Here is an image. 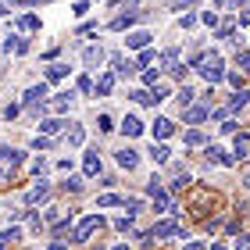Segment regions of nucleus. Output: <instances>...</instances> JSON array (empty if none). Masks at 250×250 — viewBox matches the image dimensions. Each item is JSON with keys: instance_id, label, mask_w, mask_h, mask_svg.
Returning a JSON list of instances; mask_svg holds the SVG:
<instances>
[{"instance_id": "1", "label": "nucleus", "mask_w": 250, "mask_h": 250, "mask_svg": "<svg viewBox=\"0 0 250 250\" xmlns=\"http://www.w3.org/2000/svg\"><path fill=\"white\" fill-rule=\"evenodd\" d=\"M197 72L214 86V83H222V79H225V64H222L218 54H204V58L197 61Z\"/></svg>"}, {"instance_id": "2", "label": "nucleus", "mask_w": 250, "mask_h": 250, "mask_svg": "<svg viewBox=\"0 0 250 250\" xmlns=\"http://www.w3.org/2000/svg\"><path fill=\"white\" fill-rule=\"evenodd\" d=\"M100 225H104V218H100V214H89V218H83V222H79V229H75V236H72V240H75V243H86L89 236H93V232L100 229Z\"/></svg>"}, {"instance_id": "3", "label": "nucleus", "mask_w": 250, "mask_h": 250, "mask_svg": "<svg viewBox=\"0 0 250 250\" xmlns=\"http://www.w3.org/2000/svg\"><path fill=\"white\" fill-rule=\"evenodd\" d=\"M115 161H118V168H125V172H136V168H140V154H136L132 146H118Z\"/></svg>"}, {"instance_id": "4", "label": "nucleus", "mask_w": 250, "mask_h": 250, "mask_svg": "<svg viewBox=\"0 0 250 250\" xmlns=\"http://www.w3.org/2000/svg\"><path fill=\"white\" fill-rule=\"evenodd\" d=\"M154 236H157V240H165V236H179V229H175V222H157L154 229H150V236H146L143 243H150Z\"/></svg>"}, {"instance_id": "5", "label": "nucleus", "mask_w": 250, "mask_h": 250, "mask_svg": "<svg viewBox=\"0 0 250 250\" xmlns=\"http://www.w3.org/2000/svg\"><path fill=\"white\" fill-rule=\"evenodd\" d=\"M150 40H154L150 32H146V29H140V32H129V36H125V47H132V50H143Z\"/></svg>"}, {"instance_id": "6", "label": "nucleus", "mask_w": 250, "mask_h": 250, "mask_svg": "<svg viewBox=\"0 0 250 250\" xmlns=\"http://www.w3.org/2000/svg\"><path fill=\"white\" fill-rule=\"evenodd\" d=\"M208 161H211V165H225V168H229V165H232V157H229V150H222V146H214V143H211V146H208Z\"/></svg>"}, {"instance_id": "7", "label": "nucleus", "mask_w": 250, "mask_h": 250, "mask_svg": "<svg viewBox=\"0 0 250 250\" xmlns=\"http://www.w3.org/2000/svg\"><path fill=\"white\" fill-rule=\"evenodd\" d=\"M122 132L125 136H143V122L136 118V115H125L122 118Z\"/></svg>"}, {"instance_id": "8", "label": "nucleus", "mask_w": 250, "mask_h": 250, "mask_svg": "<svg viewBox=\"0 0 250 250\" xmlns=\"http://www.w3.org/2000/svg\"><path fill=\"white\" fill-rule=\"evenodd\" d=\"M47 197H50V186H47V183H40V186H32V189L25 193V200H29V204H43V200H47Z\"/></svg>"}, {"instance_id": "9", "label": "nucleus", "mask_w": 250, "mask_h": 250, "mask_svg": "<svg viewBox=\"0 0 250 250\" xmlns=\"http://www.w3.org/2000/svg\"><path fill=\"white\" fill-rule=\"evenodd\" d=\"M208 115H211V111H208V107H204V104H197V107H189V111H186V115H183V122H186V125H197V122H204V118H208Z\"/></svg>"}, {"instance_id": "10", "label": "nucleus", "mask_w": 250, "mask_h": 250, "mask_svg": "<svg viewBox=\"0 0 250 250\" xmlns=\"http://www.w3.org/2000/svg\"><path fill=\"white\" fill-rule=\"evenodd\" d=\"M43 97H47V86H43V83H40V86H32V89H25V107H36Z\"/></svg>"}, {"instance_id": "11", "label": "nucleus", "mask_w": 250, "mask_h": 250, "mask_svg": "<svg viewBox=\"0 0 250 250\" xmlns=\"http://www.w3.org/2000/svg\"><path fill=\"white\" fill-rule=\"evenodd\" d=\"M83 61H86L89 68H97L100 61H104V47H86V50H83Z\"/></svg>"}, {"instance_id": "12", "label": "nucleus", "mask_w": 250, "mask_h": 250, "mask_svg": "<svg viewBox=\"0 0 250 250\" xmlns=\"http://www.w3.org/2000/svg\"><path fill=\"white\" fill-rule=\"evenodd\" d=\"M150 157H154V165H168L172 161V150L165 143H157V146H150Z\"/></svg>"}, {"instance_id": "13", "label": "nucleus", "mask_w": 250, "mask_h": 250, "mask_svg": "<svg viewBox=\"0 0 250 250\" xmlns=\"http://www.w3.org/2000/svg\"><path fill=\"white\" fill-rule=\"evenodd\" d=\"M161 64H165V72H183V68H179V50H175V47H172V50H165Z\"/></svg>"}, {"instance_id": "14", "label": "nucleus", "mask_w": 250, "mask_h": 250, "mask_svg": "<svg viewBox=\"0 0 250 250\" xmlns=\"http://www.w3.org/2000/svg\"><path fill=\"white\" fill-rule=\"evenodd\" d=\"M247 104H250V93H247V89H236L232 100H229V111H243Z\"/></svg>"}, {"instance_id": "15", "label": "nucleus", "mask_w": 250, "mask_h": 250, "mask_svg": "<svg viewBox=\"0 0 250 250\" xmlns=\"http://www.w3.org/2000/svg\"><path fill=\"white\" fill-rule=\"evenodd\" d=\"M111 64H115V72H118V75H132V72H136V64H132V61H125L122 54H115V58H111Z\"/></svg>"}, {"instance_id": "16", "label": "nucleus", "mask_w": 250, "mask_h": 250, "mask_svg": "<svg viewBox=\"0 0 250 250\" xmlns=\"http://www.w3.org/2000/svg\"><path fill=\"white\" fill-rule=\"evenodd\" d=\"M172 129H175V125L168 122V118H157V122H154V136H157V140H168V136H172Z\"/></svg>"}, {"instance_id": "17", "label": "nucleus", "mask_w": 250, "mask_h": 250, "mask_svg": "<svg viewBox=\"0 0 250 250\" xmlns=\"http://www.w3.org/2000/svg\"><path fill=\"white\" fill-rule=\"evenodd\" d=\"M86 175H89V179L100 175V154H97V150H89V154H86Z\"/></svg>"}, {"instance_id": "18", "label": "nucleus", "mask_w": 250, "mask_h": 250, "mask_svg": "<svg viewBox=\"0 0 250 250\" xmlns=\"http://www.w3.org/2000/svg\"><path fill=\"white\" fill-rule=\"evenodd\" d=\"M0 161H4V165H21V150H11V146H0Z\"/></svg>"}, {"instance_id": "19", "label": "nucleus", "mask_w": 250, "mask_h": 250, "mask_svg": "<svg viewBox=\"0 0 250 250\" xmlns=\"http://www.w3.org/2000/svg\"><path fill=\"white\" fill-rule=\"evenodd\" d=\"M111 89H115V75H100V79H97V93H100V97H107Z\"/></svg>"}, {"instance_id": "20", "label": "nucleus", "mask_w": 250, "mask_h": 250, "mask_svg": "<svg viewBox=\"0 0 250 250\" xmlns=\"http://www.w3.org/2000/svg\"><path fill=\"white\" fill-rule=\"evenodd\" d=\"M72 104H75V93H72V89H68V93H58V100H54V107H58V111H68Z\"/></svg>"}, {"instance_id": "21", "label": "nucleus", "mask_w": 250, "mask_h": 250, "mask_svg": "<svg viewBox=\"0 0 250 250\" xmlns=\"http://www.w3.org/2000/svg\"><path fill=\"white\" fill-rule=\"evenodd\" d=\"M83 140H86L83 125H72V129H68V143H72V146H83Z\"/></svg>"}, {"instance_id": "22", "label": "nucleus", "mask_w": 250, "mask_h": 250, "mask_svg": "<svg viewBox=\"0 0 250 250\" xmlns=\"http://www.w3.org/2000/svg\"><path fill=\"white\" fill-rule=\"evenodd\" d=\"M115 204H125V197H115V193H104L97 200V208H115Z\"/></svg>"}, {"instance_id": "23", "label": "nucleus", "mask_w": 250, "mask_h": 250, "mask_svg": "<svg viewBox=\"0 0 250 250\" xmlns=\"http://www.w3.org/2000/svg\"><path fill=\"white\" fill-rule=\"evenodd\" d=\"M250 154V136H236V157H247Z\"/></svg>"}, {"instance_id": "24", "label": "nucleus", "mask_w": 250, "mask_h": 250, "mask_svg": "<svg viewBox=\"0 0 250 250\" xmlns=\"http://www.w3.org/2000/svg\"><path fill=\"white\" fill-rule=\"evenodd\" d=\"M132 100H136V104H157V100H154V93H146V89H136V93H132Z\"/></svg>"}, {"instance_id": "25", "label": "nucleus", "mask_w": 250, "mask_h": 250, "mask_svg": "<svg viewBox=\"0 0 250 250\" xmlns=\"http://www.w3.org/2000/svg\"><path fill=\"white\" fill-rule=\"evenodd\" d=\"M18 236H21L18 229H4V232H0V250H4L7 243H15V240H18Z\"/></svg>"}, {"instance_id": "26", "label": "nucleus", "mask_w": 250, "mask_h": 250, "mask_svg": "<svg viewBox=\"0 0 250 250\" xmlns=\"http://www.w3.org/2000/svg\"><path fill=\"white\" fill-rule=\"evenodd\" d=\"M132 21H136V15H118L115 21H111V29H129Z\"/></svg>"}, {"instance_id": "27", "label": "nucleus", "mask_w": 250, "mask_h": 250, "mask_svg": "<svg viewBox=\"0 0 250 250\" xmlns=\"http://www.w3.org/2000/svg\"><path fill=\"white\" fill-rule=\"evenodd\" d=\"M68 75V64H50L47 68V79H64Z\"/></svg>"}, {"instance_id": "28", "label": "nucleus", "mask_w": 250, "mask_h": 250, "mask_svg": "<svg viewBox=\"0 0 250 250\" xmlns=\"http://www.w3.org/2000/svg\"><path fill=\"white\" fill-rule=\"evenodd\" d=\"M61 125H64V122H58V118H50V122H40V129H43V132L50 136V132H61Z\"/></svg>"}, {"instance_id": "29", "label": "nucleus", "mask_w": 250, "mask_h": 250, "mask_svg": "<svg viewBox=\"0 0 250 250\" xmlns=\"http://www.w3.org/2000/svg\"><path fill=\"white\" fill-rule=\"evenodd\" d=\"M97 125H100V132H111V129H115V118H111V115H100Z\"/></svg>"}, {"instance_id": "30", "label": "nucleus", "mask_w": 250, "mask_h": 250, "mask_svg": "<svg viewBox=\"0 0 250 250\" xmlns=\"http://www.w3.org/2000/svg\"><path fill=\"white\" fill-rule=\"evenodd\" d=\"M18 25H21V29H40V18H36V15H25Z\"/></svg>"}, {"instance_id": "31", "label": "nucleus", "mask_w": 250, "mask_h": 250, "mask_svg": "<svg viewBox=\"0 0 250 250\" xmlns=\"http://www.w3.org/2000/svg\"><path fill=\"white\" fill-rule=\"evenodd\" d=\"M115 229L129 232V229H132V214H125V218H115Z\"/></svg>"}, {"instance_id": "32", "label": "nucleus", "mask_w": 250, "mask_h": 250, "mask_svg": "<svg viewBox=\"0 0 250 250\" xmlns=\"http://www.w3.org/2000/svg\"><path fill=\"white\" fill-rule=\"evenodd\" d=\"M154 100H157V104H161V100H168V86H165V83L154 86Z\"/></svg>"}, {"instance_id": "33", "label": "nucleus", "mask_w": 250, "mask_h": 250, "mask_svg": "<svg viewBox=\"0 0 250 250\" xmlns=\"http://www.w3.org/2000/svg\"><path fill=\"white\" fill-rule=\"evenodd\" d=\"M143 83H146V86H157V68H146V72H143Z\"/></svg>"}, {"instance_id": "34", "label": "nucleus", "mask_w": 250, "mask_h": 250, "mask_svg": "<svg viewBox=\"0 0 250 250\" xmlns=\"http://www.w3.org/2000/svg\"><path fill=\"white\" fill-rule=\"evenodd\" d=\"M186 143H189V146H197V143H204V136H200L197 129H189V132H186Z\"/></svg>"}, {"instance_id": "35", "label": "nucleus", "mask_w": 250, "mask_h": 250, "mask_svg": "<svg viewBox=\"0 0 250 250\" xmlns=\"http://www.w3.org/2000/svg\"><path fill=\"white\" fill-rule=\"evenodd\" d=\"M200 21H204V25H218V15H214V11H204Z\"/></svg>"}, {"instance_id": "36", "label": "nucleus", "mask_w": 250, "mask_h": 250, "mask_svg": "<svg viewBox=\"0 0 250 250\" xmlns=\"http://www.w3.org/2000/svg\"><path fill=\"white\" fill-rule=\"evenodd\" d=\"M232 250H250V236H240V240H232Z\"/></svg>"}, {"instance_id": "37", "label": "nucleus", "mask_w": 250, "mask_h": 250, "mask_svg": "<svg viewBox=\"0 0 250 250\" xmlns=\"http://www.w3.org/2000/svg\"><path fill=\"white\" fill-rule=\"evenodd\" d=\"M32 146H36V150H47L50 140H47V136H36V140H32Z\"/></svg>"}, {"instance_id": "38", "label": "nucleus", "mask_w": 250, "mask_h": 250, "mask_svg": "<svg viewBox=\"0 0 250 250\" xmlns=\"http://www.w3.org/2000/svg\"><path fill=\"white\" fill-rule=\"evenodd\" d=\"M240 68L250 75V50H243V54H240Z\"/></svg>"}, {"instance_id": "39", "label": "nucleus", "mask_w": 250, "mask_h": 250, "mask_svg": "<svg viewBox=\"0 0 250 250\" xmlns=\"http://www.w3.org/2000/svg\"><path fill=\"white\" fill-rule=\"evenodd\" d=\"M193 97H197V93H193V89H189V86H183V93H179V100H183V104H189V100H193Z\"/></svg>"}, {"instance_id": "40", "label": "nucleus", "mask_w": 250, "mask_h": 250, "mask_svg": "<svg viewBox=\"0 0 250 250\" xmlns=\"http://www.w3.org/2000/svg\"><path fill=\"white\" fill-rule=\"evenodd\" d=\"M72 11H75V15H79V18H83V15H86V11H89V4H86V0H79V4H75Z\"/></svg>"}, {"instance_id": "41", "label": "nucleus", "mask_w": 250, "mask_h": 250, "mask_svg": "<svg viewBox=\"0 0 250 250\" xmlns=\"http://www.w3.org/2000/svg\"><path fill=\"white\" fill-rule=\"evenodd\" d=\"M232 4H243V0H214V7H232Z\"/></svg>"}, {"instance_id": "42", "label": "nucleus", "mask_w": 250, "mask_h": 250, "mask_svg": "<svg viewBox=\"0 0 250 250\" xmlns=\"http://www.w3.org/2000/svg\"><path fill=\"white\" fill-rule=\"evenodd\" d=\"M50 250H68V247H64L61 240H54V243H50Z\"/></svg>"}, {"instance_id": "43", "label": "nucleus", "mask_w": 250, "mask_h": 250, "mask_svg": "<svg viewBox=\"0 0 250 250\" xmlns=\"http://www.w3.org/2000/svg\"><path fill=\"white\" fill-rule=\"evenodd\" d=\"M243 186H247V193H250V168H247V175H243Z\"/></svg>"}, {"instance_id": "44", "label": "nucleus", "mask_w": 250, "mask_h": 250, "mask_svg": "<svg viewBox=\"0 0 250 250\" xmlns=\"http://www.w3.org/2000/svg\"><path fill=\"white\" fill-rule=\"evenodd\" d=\"M186 250H204V243H200V240H197V243H189V247H186Z\"/></svg>"}, {"instance_id": "45", "label": "nucleus", "mask_w": 250, "mask_h": 250, "mask_svg": "<svg viewBox=\"0 0 250 250\" xmlns=\"http://www.w3.org/2000/svg\"><path fill=\"white\" fill-rule=\"evenodd\" d=\"M211 250H229V247H222V243H211Z\"/></svg>"}, {"instance_id": "46", "label": "nucleus", "mask_w": 250, "mask_h": 250, "mask_svg": "<svg viewBox=\"0 0 250 250\" xmlns=\"http://www.w3.org/2000/svg\"><path fill=\"white\" fill-rule=\"evenodd\" d=\"M115 250H132V247H125V243H118V247H115Z\"/></svg>"}, {"instance_id": "47", "label": "nucleus", "mask_w": 250, "mask_h": 250, "mask_svg": "<svg viewBox=\"0 0 250 250\" xmlns=\"http://www.w3.org/2000/svg\"><path fill=\"white\" fill-rule=\"evenodd\" d=\"M0 15H7V7H4V4H0Z\"/></svg>"}]
</instances>
